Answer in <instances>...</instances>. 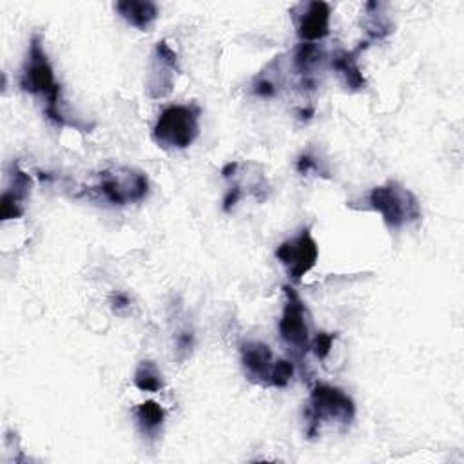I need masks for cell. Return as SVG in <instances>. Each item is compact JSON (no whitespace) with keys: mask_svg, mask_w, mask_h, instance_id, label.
Instances as JSON below:
<instances>
[{"mask_svg":"<svg viewBox=\"0 0 464 464\" xmlns=\"http://www.w3.org/2000/svg\"><path fill=\"white\" fill-rule=\"evenodd\" d=\"M136 422L143 435L156 437L163 426L165 411L156 401H145L136 408Z\"/></svg>","mask_w":464,"mask_h":464,"instance_id":"cell-15","label":"cell"},{"mask_svg":"<svg viewBox=\"0 0 464 464\" xmlns=\"http://www.w3.org/2000/svg\"><path fill=\"white\" fill-rule=\"evenodd\" d=\"M323 58H324V53L317 44L303 42L295 47L294 56H292V65H294V71L303 78L301 85L304 89H314L315 87L314 71L323 62Z\"/></svg>","mask_w":464,"mask_h":464,"instance_id":"cell-12","label":"cell"},{"mask_svg":"<svg viewBox=\"0 0 464 464\" xmlns=\"http://www.w3.org/2000/svg\"><path fill=\"white\" fill-rule=\"evenodd\" d=\"M178 72V56L174 49L165 42H158L152 54V65L147 80V92L150 98H163L174 85Z\"/></svg>","mask_w":464,"mask_h":464,"instance_id":"cell-8","label":"cell"},{"mask_svg":"<svg viewBox=\"0 0 464 464\" xmlns=\"http://www.w3.org/2000/svg\"><path fill=\"white\" fill-rule=\"evenodd\" d=\"M368 208L381 214L390 228H401L420 219V203L406 187L397 181H386L373 187L366 196Z\"/></svg>","mask_w":464,"mask_h":464,"instance_id":"cell-4","label":"cell"},{"mask_svg":"<svg viewBox=\"0 0 464 464\" xmlns=\"http://www.w3.org/2000/svg\"><path fill=\"white\" fill-rule=\"evenodd\" d=\"M31 192V178L18 167L14 165L13 174H11V185L9 188L4 190L2 194V205H0V212H2V219H13V218H20L24 212V201Z\"/></svg>","mask_w":464,"mask_h":464,"instance_id":"cell-11","label":"cell"},{"mask_svg":"<svg viewBox=\"0 0 464 464\" xmlns=\"http://www.w3.org/2000/svg\"><path fill=\"white\" fill-rule=\"evenodd\" d=\"M134 384L143 392H160L163 388V375L152 361H141L134 372Z\"/></svg>","mask_w":464,"mask_h":464,"instance_id":"cell-16","label":"cell"},{"mask_svg":"<svg viewBox=\"0 0 464 464\" xmlns=\"http://www.w3.org/2000/svg\"><path fill=\"white\" fill-rule=\"evenodd\" d=\"M319 248L310 234V228H303L297 236L283 241L276 248V257L285 266L292 281H299L304 274H308L314 268Z\"/></svg>","mask_w":464,"mask_h":464,"instance_id":"cell-7","label":"cell"},{"mask_svg":"<svg viewBox=\"0 0 464 464\" xmlns=\"http://www.w3.org/2000/svg\"><path fill=\"white\" fill-rule=\"evenodd\" d=\"M332 344H334V335L332 334H326V332H319L312 343H310V348L314 350L315 357L317 359H326V355L330 353L332 350Z\"/></svg>","mask_w":464,"mask_h":464,"instance_id":"cell-18","label":"cell"},{"mask_svg":"<svg viewBox=\"0 0 464 464\" xmlns=\"http://www.w3.org/2000/svg\"><path fill=\"white\" fill-rule=\"evenodd\" d=\"M364 47L366 45H359L353 51H337L332 54L334 71H337V74L343 78V83L352 91H361L366 87V82L357 63V56Z\"/></svg>","mask_w":464,"mask_h":464,"instance_id":"cell-13","label":"cell"},{"mask_svg":"<svg viewBox=\"0 0 464 464\" xmlns=\"http://www.w3.org/2000/svg\"><path fill=\"white\" fill-rule=\"evenodd\" d=\"M178 346H179V350H188L190 346H192V335L190 334H183V335H179V339H178Z\"/></svg>","mask_w":464,"mask_h":464,"instance_id":"cell-19","label":"cell"},{"mask_svg":"<svg viewBox=\"0 0 464 464\" xmlns=\"http://www.w3.org/2000/svg\"><path fill=\"white\" fill-rule=\"evenodd\" d=\"M355 417V404L343 390L317 382L310 392V401L304 411L308 437L317 435L323 422L348 426Z\"/></svg>","mask_w":464,"mask_h":464,"instance_id":"cell-3","label":"cell"},{"mask_svg":"<svg viewBox=\"0 0 464 464\" xmlns=\"http://www.w3.org/2000/svg\"><path fill=\"white\" fill-rule=\"evenodd\" d=\"M241 362L246 375L265 386L270 382V375L276 364L272 350L261 341H246L241 344Z\"/></svg>","mask_w":464,"mask_h":464,"instance_id":"cell-10","label":"cell"},{"mask_svg":"<svg viewBox=\"0 0 464 464\" xmlns=\"http://www.w3.org/2000/svg\"><path fill=\"white\" fill-rule=\"evenodd\" d=\"M283 294L285 304L279 319V335L292 352L303 355L312 343L310 315L303 299L292 286H283Z\"/></svg>","mask_w":464,"mask_h":464,"instance_id":"cell-6","label":"cell"},{"mask_svg":"<svg viewBox=\"0 0 464 464\" xmlns=\"http://www.w3.org/2000/svg\"><path fill=\"white\" fill-rule=\"evenodd\" d=\"M330 33V5L326 2H308L301 5L297 16V34L303 42L317 44Z\"/></svg>","mask_w":464,"mask_h":464,"instance_id":"cell-9","label":"cell"},{"mask_svg":"<svg viewBox=\"0 0 464 464\" xmlns=\"http://www.w3.org/2000/svg\"><path fill=\"white\" fill-rule=\"evenodd\" d=\"M199 114L201 111L194 103L169 105L154 123V141L167 150L187 149L199 132Z\"/></svg>","mask_w":464,"mask_h":464,"instance_id":"cell-5","label":"cell"},{"mask_svg":"<svg viewBox=\"0 0 464 464\" xmlns=\"http://www.w3.org/2000/svg\"><path fill=\"white\" fill-rule=\"evenodd\" d=\"M20 87L22 91L29 94H38L45 98V116L53 120L56 125H67L63 112L60 111V85L54 78L53 65L44 51L42 38L34 34L29 44L27 58L24 62L22 72H20ZM71 125V123H69Z\"/></svg>","mask_w":464,"mask_h":464,"instance_id":"cell-1","label":"cell"},{"mask_svg":"<svg viewBox=\"0 0 464 464\" xmlns=\"http://www.w3.org/2000/svg\"><path fill=\"white\" fill-rule=\"evenodd\" d=\"M294 375V364L288 359H277L270 375L268 386L272 388H285Z\"/></svg>","mask_w":464,"mask_h":464,"instance_id":"cell-17","label":"cell"},{"mask_svg":"<svg viewBox=\"0 0 464 464\" xmlns=\"http://www.w3.org/2000/svg\"><path fill=\"white\" fill-rule=\"evenodd\" d=\"M114 7L127 24H130L140 31H147L158 18V7L154 2L123 0V2H118Z\"/></svg>","mask_w":464,"mask_h":464,"instance_id":"cell-14","label":"cell"},{"mask_svg":"<svg viewBox=\"0 0 464 464\" xmlns=\"http://www.w3.org/2000/svg\"><path fill=\"white\" fill-rule=\"evenodd\" d=\"M87 192L111 205H129L141 201L149 192V179L141 170L129 167H111L100 170Z\"/></svg>","mask_w":464,"mask_h":464,"instance_id":"cell-2","label":"cell"}]
</instances>
